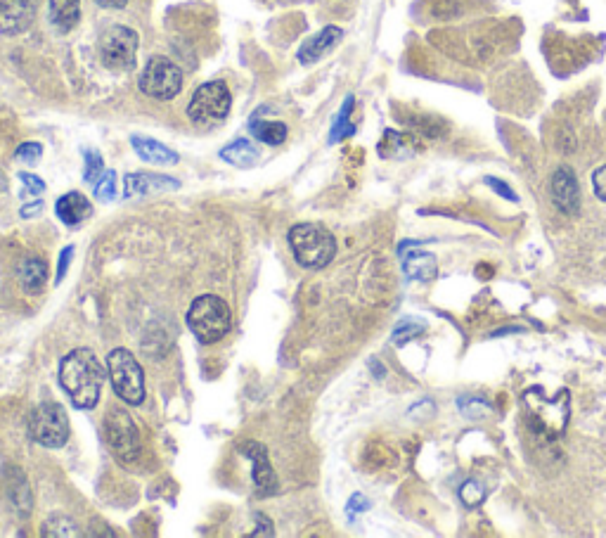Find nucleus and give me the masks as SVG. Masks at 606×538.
Returning a JSON list of instances; mask_svg holds the SVG:
<instances>
[{
    "label": "nucleus",
    "instance_id": "nucleus-1",
    "mask_svg": "<svg viewBox=\"0 0 606 538\" xmlns=\"http://www.w3.org/2000/svg\"><path fill=\"white\" fill-rule=\"evenodd\" d=\"M109 373L105 365L90 349H74L62 358L60 363V382L69 399L81 411H93L98 406L102 387Z\"/></svg>",
    "mask_w": 606,
    "mask_h": 538
},
{
    "label": "nucleus",
    "instance_id": "nucleus-2",
    "mask_svg": "<svg viewBox=\"0 0 606 538\" xmlns=\"http://www.w3.org/2000/svg\"><path fill=\"white\" fill-rule=\"evenodd\" d=\"M287 240L299 266L311 268V271L325 268L337 254V240L320 223H299V226L289 230Z\"/></svg>",
    "mask_w": 606,
    "mask_h": 538
},
{
    "label": "nucleus",
    "instance_id": "nucleus-3",
    "mask_svg": "<svg viewBox=\"0 0 606 538\" xmlns=\"http://www.w3.org/2000/svg\"><path fill=\"white\" fill-rule=\"evenodd\" d=\"M188 328L202 344H216L232 328L230 306L216 294H202L188 309Z\"/></svg>",
    "mask_w": 606,
    "mask_h": 538
},
{
    "label": "nucleus",
    "instance_id": "nucleus-4",
    "mask_svg": "<svg viewBox=\"0 0 606 538\" xmlns=\"http://www.w3.org/2000/svg\"><path fill=\"white\" fill-rule=\"evenodd\" d=\"M232 95L225 81H206L192 93L188 102V117L195 126L214 128L228 119Z\"/></svg>",
    "mask_w": 606,
    "mask_h": 538
},
{
    "label": "nucleus",
    "instance_id": "nucleus-5",
    "mask_svg": "<svg viewBox=\"0 0 606 538\" xmlns=\"http://www.w3.org/2000/svg\"><path fill=\"white\" fill-rule=\"evenodd\" d=\"M107 373L116 396L128 406L145 401V373L128 349H114L107 356Z\"/></svg>",
    "mask_w": 606,
    "mask_h": 538
},
{
    "label": "nucleus",
    "instance_id": "nucleus-6",
    "mask_svg": "<svg viewBox=\"0 0 606 538\" xmlns=\"http://www.w3.org/2000/svg\"><path fill=\"white\" fill-rule=\"evenodd\" d=\"M138 88L147 98L169 102L183 91V72L169 57L154 55L147 60L143 74H140Z\"/></svg>",
    "mask_w": 606,
    "mask_h": 538
},
{
    "label": "nucleus",
    "instance_id": "nucleus-7",
    "mask_svg": "<svg viewBox=\"0 0 606 538\" xmlns=\"http://www.w3.org/2000/svg\"><path fill=\"white\" fill-rule=\"evenodd\" d=\"M29 434L45 448H62L69 441L67 411L55 401H45L29 415Z\"/></svg>",
    "mask_w": 606,
    "mask_h": 538
},
{
    "label": "nucleus",
    "instance_id": "nucleus-8",
    "mask_svg": "<svg viewBox=\"0 0 606 538\" xmlns=\"http://www.w3.org/2000/svg\"><path fill=\"white\" fill-rule=\"evenodd\" d=\"M140 36L138 31L124 24H114L100 38V60L112 72H128L135 67Z\"/></svg>",
    "mask_w": 606,
    "mask_h": 538
},
{
    "label": "nucleus",
    "instance_id": "nucleus-9",
    "mask_svg": "<svg viewBox=\"0 0 606 538\" xmlns=\"http://www.w3.org/2000/svg\"><path fill=\"white\" fill-rule=\"evenodd\" d=\"M105 434L109 441V448L121 463H133L140 456V432L135 427L131 415L121 408H112L105 418Z\"/></svg>",
    "mask_w": 606,
    "mask_h": 538
},
{
    "label": "nucleus",
    "instance_id": "nucleus-10",
    "mask_svg": "<svg viewBox=\"0 0 606 538\" xmlns=\"http://www.w3.org/2000/svg\"><path fill=\"white\" fill-rule=\"evenodd\" d=\"M41 0H0V34H24L36 19Z\"/></svg>",
    "mask_w": 606,
    "mask_h": 538
},
{
    "label": "nucleus",
    "instance_id": "nucleus-11",
    "mask_svg": "<svg viewBox=\"0 0 606 538\" xmlns=\"http://www.w3.org/2000/svg\"><path fill=\"white\" fill-rule=\"evenodd\" d=\"M242 456H247L251 463H254V484H256V493H259L261 498L273 496L277 491V477L273 472V465H270L268 451L266 446L259 444V441H244L240 446Z\"/></svg>",
    "mask_w": 606,
    "mask_h": 538
},
{
    "label": "nucleus",
    "instance_id": "nucleus-12",
    "mask_svg": "<svg viewBox=\"0 0 606 538\" xmlns=\"http://www.w3.org/2000/svg\"><path fill=\"white\" fill-rule=\"evenodd\" d=\"M550 192H552L554 204H557V209L564 211V214H576V211L580 209L578 178L569 169V166H562V169L554 171Z\"/></svg>",
    "mask_w": 606,
    "mask_h": 538
},
{
    "label": "nucleus",
    "instance_id": "nucleus-13",
    "mask_svg": "<svg viewBox=\"0 0 606 538\" xmlns=\"http://www.w3.org/2000/svg\"><path fill=\"white\" fill-rule=\"evenodd\" d=\"M341 38H344V31H341L339 27H325L322 31H318V34L308 38L306 43L299 48V62L301 64H313L318 62L325 57L327 53H332L334 48L339 46Z\"/></svg>",
    "mask_w": 606,
    "mask_h": 538
},
{
    "label": "nucleus",
    "instance_id": "nucleus-14",
    "mask_svg": "<svg viewBox=\"0 0 606 538\" xmlns=\"http://www.w3.org/2000/svg\"><path fill=\"white\" fill-rule=\"evenodd\" d=\"M180 183L171 176L161 174H128L124 178V195H152V192H166V190H178Z\"/></svg>",
    "mask_w": 606,
    "mask_h": 538
},
{
    "label": "nucleus",
    "instance_id": "nucleus-15",
    "mask_svg": "<svg viewBox=\"0 0 606 538\" xmlns=\"http://www.w3.org/2000/svg\"><path fill=\"white\" fill-rule=\"evenodd\" d=\"M57 216H60L62 223H67V226H79L88 219L90 214H93V204L86 195H81V192H67V195L60 197L57 200Z\"/></svg>",
    "mask_w": 606,
    "mask_h": 538
},
{
    "label": "nucleus",
    "instance_id": "nucleus-16",
    "mask_svg": "<svg viewBox=\"0 0 606 538\" xmlns=\"http://www.w3.org/2000/svg\"><path fill=\"white\" fill-rule=\"evenodd\" d=\"M131 145H133L135 155H138L147 164L169 166V164H178V159H180L178 152H173L171 147H166L164 143H159V140H154V138L133 136Z\"/></svg>",
    "mask_w": 606,
    "mask_h": 538
},
{
    "label": "nucleus",
    "instance_id": "nucleus-17",
    "mask_svg": "<svg viewBox=\"0 0 606 538\" xmlns=\"http://www.w3.org/2000/svg\"><path fill=\"white\" fill-rule=\"evenodd\" d=\"M48 15L60 34H69L81 19V0H48Z\"/></svg>",
    "mask_w": 606,
    "mask_h": 538
},
{
    "label": "nucleus",
    "instance_id": "nucleus-18",
    "mask_svg": "<svg viewBox=\"0 0 606 538\" xmlns=\"http://www.w3.org/2000/svg\"><path fill=\"white\" fill-rule=\"evenodd\" d=\"M17 280L24 292L38 294L48 285V264L43 259H24L17 266Z\"/></svg>",
    "mask_w": 606,
    "mask_h": 538
},
{
    "label": "nucleus",
    "instance_id": "nucleus-19",
    "mask_svg": "<svg viewBox=\"0 0 606 538\" xmlns=\"http://www.w3.org/2000/svg\"><path fill=\"white\" fill-rule=\"evenodd\" d=\"M403 271L410 280H419V283H431L438 273L436 256L429 252H410L403 259Z\"/></svg>",
    "mask_w": 606,
    "mask_h": 538
},
{
    "label": "nucleus",
    "instance_id": "nucleus-20",
    "mask_svg": "<svg viewBox=\"0 0 606 538\" xmlns=\"http://www.w3.org/2000/svg\"><path fill=\"white\" fill-rule=\"evenodd\" d=\"M249 131L256 140H261V143L275 147V145L285 143L289 128H287V124H282V121H266L261 117H254V119H251V124H249Z\"/></svg>",
    "mask_w": 606,
    "mask_h": 538
},
{
    "label": "nucleus",
    "instance_id": "nucleus-21",
    "mask_svg": "<svg viewBox=\"0 0 606 538\" xmlns=\"http://www.w3.org/2000/svg\"><path fill=\"white\" fill-rule=\"evenodd\" d=\"M221 159L232 166H240V169H249L259 162V150L249 143V140H235V143L225 145L221 150Z\"/></svg>",
    "mask_w": 606,
    "mask_h": 538
},
{
    "label": "nucleus",
    "instance_id": "nucleus-22",
    "mask_svg": "<svg viewBox=\"0 0 606 538\" xmlns=\"http://www.w3.org/2000/svg\"><path fill=\"white\" fill-rule=\"evenodd\" d=\"M43 536L50 538H76L81 536L79 524H76L72 517L67 515H50L48 520L43 522Z\"/></svg>",
    "mask_w": 606,
    "mask_h": 538
},
{
    "label": "nucleus",
    "instance_id": "nucleus-23",
    "mask_svg": "<svg viewBox=\"0 0 606 538\" xmlns=\"http://www.w3.org/2000/svg\"><path fill=\"white\" fill-rule=\"evenodd\" d=\"M353 95H348V98L344 100V105H341V112L339 117L334 119V126H332V133H330V143H339V140L348 138L353 133V124L348 121V117H351L353 112Z\"/></svg>",
    "mask_w": 606,
    "mask_h": 538
},
{
    "label": "nucleus",
    "instance_id": "nucleus-24",
    "mask_svg": "<svg viewBox=\"0 0 606 538\" xmlns=\"http://www.w3.org/2000/svg\"><path fill=\"white\" fill-rule=\"evenodd\" d=\"M8 496H10V501L15 503L19 515H29V512H31V491H29V484H27V479H24L22 472H19V484L17 486L10 482Z\"/></svg>",
    "mask_w": 606,
    "mask_h": 538
},
{
    "label": "nucleus",
    "instance_id": "nucleus-25",
    "mask_svg": "<svg viewBox=\"0 0 606 538\" xmlns=\"http://www.w3.org/2000/svg\"><path fill=\"white\" fill-rule=\"evenodd\" d=\"M86 157V169H83V181L95 185L105 174V159H102L95 150H86L83 152Z\"/></svg>",
    "mask_w": 606,
    "mask_h": 538
},
{
    "label": "nucleus",
    "instance_id": "nucleus-26",
    "mask_svg": "<svg viewBox=\"0 0 606 538\" xmlns=\"http://www.w3.org/2000/svg\"><path fill=\"white\" fill-rule=\"evenodd\" d=\"M95 197L100 202H112L116 197V174L114 171H105L98 183H95Z\"/></svg>",
    "mask_w": 606,
    "mask_h": 538
},
{
    "label": "nucleus",
    "instance_id": "nucleus-27",
    "mask_svg": "<svg viewBox=\"0 0 606 538\" xmlns=\"http://www.w3.org/2000/svg\"><path fill=\"white\" fill-rule=\"evenodd\" d=\"M41 157H43V145L41 143H24V145H19L17 152H15L17 162H22L27 166L38 164V162H41Z\"/></svg>",
    "mask_w": 606,
    "mask_h": 538
},
{
    "label": "nucleus",
    "instance_id": "nucleus-28",
    "mask_svg": "<svg viewBox=\"0 0 606 538\" xmlns=\"http://www.w3.org/2000/svg\"><path fill=\"white\" fill-rule=\"evenodd\" d=\"M460 498L464 505L476 508V505L483 503V498H486V491H483V486L479 482H464L460 489Z\"/></svg>",
    "mask_w": 606,
    "mask_h": 538
},
{
    "label": "nucleus",
    "instance_id": "nucleus-29",
    "mask_svg": "<svg viewBox=\"0 0 606 538\" xmlns=\"http://www.w3.org/2000/svg\"><path fill=\"white\" fill-rule=\"evenodd\" d=\"M19 181H22L27 188H24V197H31V195H41V192L45 190V183L41 181V178L34 176V174H27V171H22L19 174Z\"/></svg>",
    "mask_w": 606,
    "mask_h": 538
},
{
    "label": "nucleus",
    "instance_id": "nucleus-30",
    "mask_svg": "<svg viewBox=\"0 0 606 538\" xmlns=\"http://www.w3.org/2000/svg\"><path fill=\"white\" fill-rule=\"evenodd\" d=\"M419 330H422V325H412V323H408V320H405V323L398 325L396 332H393V342H396V344H403L405 339H412V337H415Z\"/></svg>",
    "mask_w": 606,
    "mask_h": 538
},
{
    "label": "nucleus",
    "instance_id": "nucleus-31",
    "mask_svg": "<svg viewBox=\"0 0 606 538\" xmlns=\"http://www.w3.org/2000/svg\"><path fill=\"white\" fill-rule=\"evenodd\" d=\"M592 188H595L599 200L606 202V164L599 166L595 174H592Z\"/></svg>",
    "mask_w": 606,
    "mask_h": 538
},
{
    "label": "nucleus",
    "instance_id": "nucleus-32",
    "mask_svg": "<svg viewBox=\"0 0 606 538\" xmlns=\"http://www.w3.org/2000/svg\"><path fill=\"white\" fill-rule=\"evenodd\" d=\"M72 256H74V247H67V249H64V252L60 254V271H57V280H55V283H62V278H64V273H67L69 261H72Z\"/></svg>",
    "mask_w": 606,
    "mask_h": 538
},
{
    "label": "nucleus",
    "instance_id": "nucleus-33",
    "mask_svg": "<svg viewBox=\"0 0 606 538\" xmlns=\"http://www.w3.org/2000/svg\"><path fill=\"white\" fill-rule=\"evenodd\" d=\"M486 183H488V185H491V188H493L495 192H500V195H502V197H507V200H514V202H517V195H514V192H512V190H509L505 183H502V181H498V178H486Z\"/></svg>",
    "mask_w": 606,
    "mask_h": 538
},
{
    "label": "nucleus",
    "instance_id": "nucleus-34",
    "mask_svg": "<svg viewBox=\"0 0 606 538\" xmlns=\"http://www.w3.org/2000/svg\"><path fill=\"white\" fill-rule=\"evenodd\" d=\"M256 522L261 524V529H256L251 536H275L273 524H270V520H268L266 515H256Z\"/></svg>",
    "mask_w": 606,
    "mask_h": 538
},
{
    "label": "nucleus",
    "instance_id": "nucleus-35",
    "mask_svg": "<svg viewBox=\"0 0 606 538\" xmlns=\"http://www.w3.org/2000/svg\"><path fill=\"white\" fill-rule=\"evenodd\" d=\"M367 508H370V503H367L365 498L360 496V493H356V496H353L351 501H348V515H353V512H363Z\"/></svg>",
    "mask_w": 606,
    "mask_h": 538
},
{
    "label": "nucleus",
    "instance_id": "nucleus-36",
    "mask_svg": "<svg viewBox=\"0 0 606 538\" xmlns=\"http://www.w3.org/2000/svg\"><path fill=\"white\" fill-rule=\"evenodd\" d=\"M41 209H43V202L41 200H36V202H31V204H24V207H22V219H31V216L41 214Z\"/></svg>",
    "mask_w": 606,
    "mask_h": 538
},
{
    "label": "nucleus",
    "instance_id": "nucleus-37",
    "mask_svg": "<svg viewBox=\"0 0 606 538\" xmlns=\"http://www.w3.org/2000/svg\"><path fill=\"white\" fill-rule=\"evenodd\" d=\"M95 3H98L100 8H107V10H121V8H126L128 0H95Z\"/></svg>",
    "mask_w": 606,
    "mask_h": 538
}]
</instances>
